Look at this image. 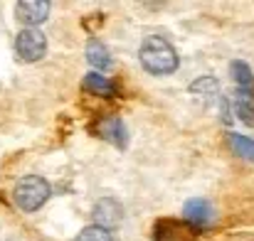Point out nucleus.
<instances>
[{
  "mask_svg": "<svg viewBox=\"0 0 254 241\" xmlns=\"http://www.w3.org/2000/svg\"><path fill=\"white\" fill-rule=\"evenodd\" d=\"M138 59L143 64V69L148 74H156V77H166L173 74L178 69V54L175 49L170 47L168 40L153 35V37H146L141 49H138Z\"/></svg>",
  "mask_w": 254,
  "mask_h": 241,
  "instance_id": "nucleus-1",
  "label": "nucleus"
},
{
  "mask_svg": "<svg viewBox=\"0 0 254 241\" xmlns=\"http://www.w3.org/2000/svg\"><path fill=\"white\" fill-rule=\"evenodd\" d=\"M50 182L45 177H37V175H27L22 177L17 185H15V204L22 209V212H35L40 209L47 199H50Z\"/></svg>",
  "mask_w": 254,
  "mask_h": 241,
  "instance_id": "nucleus-2",
  "label": "nucleus"
},
{
  "mask_svg": "<svg viewBox=\"0 0 254 241\" xmlns=\"http://www.w3.org/2000/svg\"><path fill=\"white\" fill-rule=\"evenodd\" d=\"M15 49H17V57L25 59V62H37L45 57L47 52V40L45 35L37 30V27H25L17 40H15Z\"/></svg>",
  "mask_w": 254,
  "mask_h": 241,
  "instance_id": "nucleus-3",
  "label": "nucleus"
},
{
  "mask_svg": "<svg viewBox=\"0 0 254 241\" xmlns=\"http://www.w3.org/2000/svg\"><path fill=\"white\" fill-rule=\"evenodd\" d=\"M124 219V209L116 199H99L96 207H94V227H101V229H111V227H119Z\"/></svg>",
  "mask_w": 254,
  "mask_h": 241,
  "instance_id": "nucleus-4",
  "label": "nucleus"
},
{
  "mask_svg": "<svg viewBox=\"0 0 254 241\" xmlns=\"http://www.w3.org/2000/svg\"><path fill=\"white\" fill-rule=\"evenodd\" d=\"M50 0H20L15 5V15L25 25H40L50 15Z\"/></svg>",
  "mask_w": 254,
  "mask_h": 241,
  "instance_id": "nucleus-5",
  "label": "nucleus"
},
{
  "mask_svg": "<svg viewBox=\"0 0 254 241\" xmlns=\"http://www.w3.org/2000/svg\"><path fill=\"white\" fill-rule=\"evenodd\" d=\"M156 241H195V234L185 222L161 219L156 227Z\"/></svg>",
  "mask_w": 254,
  "mask_h": 241,
  "instance_id": "nucleus-6",
  "label": "nucleus"
},
{
  "mask_svg": "<svg viewBox=\"0 0 254 241\" xmlns=\"http://www.w3.org/2000/svg\"><path fill=\"white\" fill-rule=\"evenodd\" d=\"M96 133H99L104 141L116 143L119 148H124V145H126V141H128L126 128H124V123H121L119 118H104V121L96 126Z\"/></svg>",
  "mask_w": 254,
  "mask_h": 241,
  "instance_id": "nucleus-7",
  "label": "nucleus"
},
{
  "mask_svg": "<svg viewBox=\"0 0 254 241\" xmlns=\"http://www.w3.org/2000/svg\"><path fill=\"white\" fill-rule=\"evenodd\" d=\"M212 217H215V212H212V207L205 199H190L185 204V219H188V224L205 227V224L212 222Z\"/></svg>",
  "mask_w": 254,
  "mask_h": 241,
  "instance_id": "nucleus-8",
  "label": "nucleus"
},
{
  "mask_svg": "<svg viewBox=\"0 0 254 241\" xmlns=\"http://www.w3.org/2000/svg\"><path fill=\"white\" fill-rule=\"evenodd\" d=\"M86 59H89V64L96 69V74H99V72H106V69L111 67V54H109V49H106L101 42H96V40H91V42L86 45Z\"/></svg>",
  "mask_w": 254,
  "mask_h": 241,
  "instance_id": "nucleus-9",
  "label": "nucleus"
},
{
  "mask_svg": "<svg viewBox=\"0 0 254 241\" xmlns=\"http://www.w3.org/2000/svg\"><path fill=\"white\" fill-rule=\"evenodd\" d=\"M235 113L245 126H254V94L250 91L235 94Z\"/></svg>",
  "mask_w": 254,
  "mask_h": 241,
  "instance_id": "nucleus-10",
  "label": "nucleus"
},
{
  "mask_svg": "<svg viewBox=\"0 0 254 241\" xmlns=\"http://www.w3.org/2000/svg\"><path fill=\"white\" fill-rule=\"evenodd\" d=\"M232 79L240 84V91L254 94V74L245 62H232Z\"/></svg>",
  "mask_w": 254,
  "mask_h": 241,
  "instance_id": "nucleus-11",
  "label": "nucleus"
},
{
  "mask_svg": "<svg viewBox=\"0 0 254 241\" xmlns=\"http://www.w3.org/2000/svg\"><path fill=\"white\" fill-rule=\"evenodd\" d=\"M84 89L91 91V94H99V96H111L114 94V84L109 79H104L101 74H96V72L84 77Z\"/></svg>",
  "mask_w": 254,
  "mask_h": 241,
  "instance_id": "nucleus-12",
  "label": "nucleus"
},
{
  "mask_svg": "<svg viewBox=\"0 0 254 241\" xmlns=\"http://www.w3.org/2000/svg\"><path fill=\"white\" fill-rule=\"evenodd\" d=\"M230 148H232L240 158L254 162V141L240 136V133H232V136H230Z\"/></svg>",
  "mask_w": 254,
  "mask_h": 241,
  "instance_id": "nucleus-13",
  "label": "nucleus"
},
{
  "mask_svg": "<svg viewBox=\"0 0 254 241\" xmlns=\"http://www.w3.org/2000/svg\"><path fill=\"white\" fill-rule=\"evenodd\" d=\"M77 241H114L111 239V234L106 232V229H101V227H86V229H82L79 232V237H77Z\"/></svg>",
  "mask_w": 254,
  "mask_h": 241,
  "instance_id": "nucleus-14",
  "label": "nucleus"
},
{
  "mask_svg": "<svg viewBox=\"0 0 254 241\" xmlns=\"http://www.w3.org/2000/svg\"><path fill=\"white\" fill-rule=\"evenodd\" d=\"M190 91L192 94H207V96H212V94H217V81L210 79V77H202V79H197L190 86Z\"/></svg>",
  "mask_w": 254,
  "mask_h": 241,
  "instance_id": "nucleus-15",
  "label": "nucleus"
}]
</instances>
